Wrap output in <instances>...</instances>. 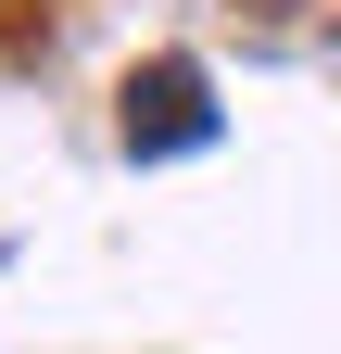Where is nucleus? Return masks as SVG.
Listing matches in <instances>:
<instances>
[{"instance_id":"f257e3e1","label":"nucleus","mask_w":341,"mask_h":354,"mask_svg":"<svg viewBox=\"0 0 341 354\" xmlns=\"http://www.w3.org/2000/svg\"><path fill=\"white\" fill-rule=\"evenodd\" d=\"M202 140H215L202 64H152V76H126V152H202Z\"/></svg>"}]
</instances>
